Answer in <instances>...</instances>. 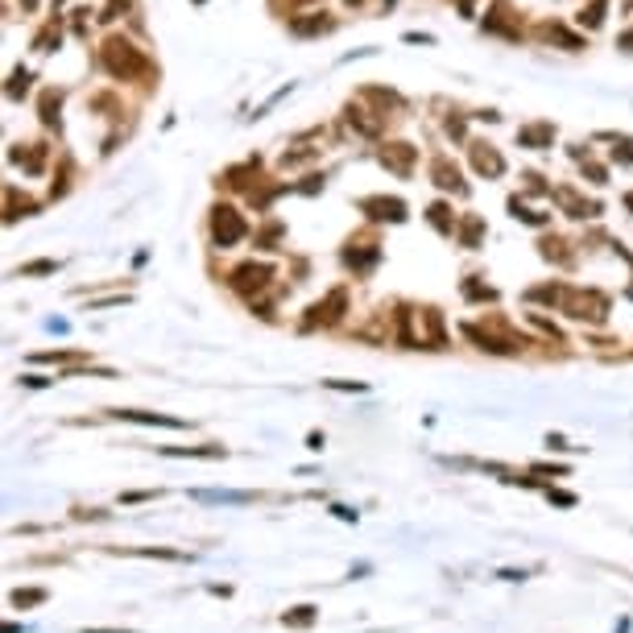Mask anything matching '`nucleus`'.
<instances>
[{
    "label": "nucleus",
    "instance_id": "nucleus-1",
    "mask_svg": "<svg viewBox=\"0 0 633 633\" xmlns=\"http://www.w3.org/2000/svg\"><path fill=\"white\" fill-rule=\"evenodd\" d=\"M604 311H609V302L600 294H572V302H567V315L575 319H604Z\"/></svg>",
    "mask_w": 633,
    "mask_h": 633
},
{
    "label": "nucleus",
    "instance_id": "nucleus-2",
    "mask_svg": "<svg viewBox=\"0 0 633 633\" xmlns=\"http://www.w3.org/2000/svg\"><path fill=\"white\" fill-rule=\"evenodd\" d=\"M244 232V224L236 219V211H216V240H236Z\"/></svg>",
    "mask_w": 633,
    "mask_h": 633
},
{
    "label": "nucleus",
    "instance_id": "nucleus-3",
    "mask_svg": "<svg viewBox=\"0 0 633 633\" xmlns=\"http://www.w3.org/2000/svg\"><path fill=\"white\" fill-rule=\"evenodd\" d=\"M336 311H344V290H336L327 302H319L315 311H311V323H332V319H339Z\"/></svg>",
    "mask_w": 633,
    "mask_h": 633
},
{
    "label": "nucleus",
    "instance_id": "nucleus-4",
    "mask_svg": "<svg viewBox=\"0 0 633 633\" xmlns=\"http://www.w3.org/2000/svg\"><path fill=\"white\" fill-rule=\"evenodd\" d=\"M116 418H129V422H149V427H186L182 418H166V414H145V410H120Z\"/></svg>",
    "mask_w": 633,
    "mask_h": 633
},
{
    "label": "nucleus",
    "instance_id": "nucleus-5",
    "mask_svg": "<svg viewBox=\"0 0 633 633\" xmlns=\"http://www.w3.org/2000/svg\"><path fill=\"white\" fill-rule=\"evenodd\" d=\"M265 277H269V269H257V265H244V269H236V277H232V281H236L240 290H249V286H265Z\"/></svg>",
    "mask_w": 633,
    "mask_h": 633
},
{
    "label": "nucleus",
    "instance_id": "nucleus-6",
    "mask_svg": "<svg viewBox=\"0 0 633 633\" xmlns=\"http://www.w3.org/2000/svg\"><path fill=\"white\" fill-rule=\"evenodd\" d=\"M9 600H13V609H34V604L46 600V592H41V588H17Z\"/></svg>",
    "mask_w": 633,
    "mask_h": 633
},
{
    "label": "nucleus",
    "instance_id": "nucleus-7",
    "mask_svg": "<svg viewBox=\"0 0 633 633\" xmlns=\"http://www.w3.org/2000/svg\"><path fill=\"white\" fill-rule=\"evenodd\" d=\"M364 211H385V219H402V211H406V207H402V203H385V199H369V203H364Z\"/></svg>",
    "mask_w": 633,
    "mask_h": 633
},
{
    "label": "nucleus",
    "instance_id": "nucleus-8",
    "mask_svg": "<svg viewBox=\"0 0 633 633\" xmlns=\"http://www.w3.org/2000/svg\"><path fill=\"white\" fill-rule=\"evenodd\" d=\"M166 455H203V459H219L224 447H166Z\"/></svg>",
    "mask_w": 633,
    "mask_h": 633
},
{
    "label": "nucleus",
    "instance_id": "nucleus-9",
    "mask_svg": "<svg viewBox=\"0 0 633 633\" xmlns=\"http://www.w3.org/2000/svg\"><path fill=\"white\" fill-rule=\"evenodd\" d=\"M311 621H315V609H311V604H302V609H290V613H286V625H302V629H306Z\"/></svg>",
    "mask_w": 633,
    "mask_h": 633
},
{
    "label": "nucleus",
    "instance_id": "nucleus-10",
    "mask_svg": "<svg viewBox=\"0 0 633 633\" xmlns=\"http://www.w3.org/2000/svg\"><path fill=\"white\" fill-rule=\"evenodd\" d=\"M203 501H232V505H244V501H253L249 493H199Z\"/></svg>",
    "mask_w": 633,
    "mask_h": 633
},
{
    "label": "nucleus",
    "instance_id": "nucleus-11",
    "mask_svg": "<svg viewBox=\"0 0 633 633\" xmlns=\"http://www.w3.org/2000/svg\"><path fill=\"white\" fill-rule=\"evenodd\" d=\"M600 13H604V0H596L592 9H584V13H579V21H584V25H600Z\"/></svg>",
    "mask_w": 633,
    "mask_h": 633
},
{
    "label": "nucleus",
    "instance_id": "nucleus-12",
    "mask_svg": "<svg viewBox=\"0 0 633 633\" xmlns=\"http://www.w3.org/2000/svg\"><path fill=\"white\" fill-rule=\"evenodd\" d=\"M435 174H439V179H443V182H439V186H447V191H452V186H459V174H452V170H447L443 161H439V166H435Z\"/></svg>",
    "mask_w": 633,
    "mask_h": 633
},
{
    "label": "nucleus",
    "instance_id": "nucleus-13",
    "mask_svg": "<svg viewBox=\"0 0 633 633\" xmlns=\"http://www.w3.org/2000/svg\"><path fill=\"white\" fill-rule=\"evenodd\" d=\"M501 575V579H509V584H522V579H526V572H509V567H505V572H497Z\"/></svg>",
    "mask_w": 633,
    "mask_h": 633
},
{
    "label": "nucleus",
    "instance_id": "nucleus-14",
    "mask_svg": "<svg viewBox=\"0 0 633 633\" xmlns=\"http://www.w3.org/2000/svg\"><path fill=\"white\" fill-rule=\"evenodd\" d=\"M83 633H137V629H83Z\"/></svg>",
    "mask_w": 633,
    "mask_h": 633
}]
</instances>
